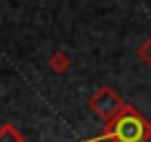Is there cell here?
<instances>
[{"instance_id": "1", "label": "cell", "mask_w": 151, "mask_h": 142, "mask_svg": "<svg viewBox=\"0 0 151 142\" xmlns=\"http://www.w3.org/2000/svg\"><path fill=\"white\" fill-rule=\"evenodd\" d=\"M151 138V122L131 104H124L122 111L113 120L104 124V131L91 140L82 142H100V140H111V142H147Z\"/></svg>"}, {"instance_id": "2", "label": "cell", "mask_w": 151, "mask_h": 142, "mask_svg": "<svg viewBox=\"0 0 151 142\" xmlns=\"http://www.w3.org/2000/svg\"><path fill=\"white\" fill-rule=\"evenodd\" d=\"M89 107L98 118H102L104 122H109V120H113L120 111H122L124 102L111 87H100V89L93 93V98L89 100Z\"/></svg>"}, {"instance_id": "3", "label": "cell", "mask_w": 151, "mask_h": 142, "mask_svg": "<svg viewBox=\"0 0 151 142\" xmlns=\"http://www.w3.org/2000/svg\"><path fill=\"white\" fill-rule=\"evenodd\" d=\"M49 69H53L56 73H65L69 69V56L65 51H56L51 58H49Z\"/></svg>"}, {"instance_id": "4", "label": "cell", "mask_w": 151, "mask_h": 142, "mask_svg": "<svg viewBox=\"0 0 151 142\" xmlns=\"http://www.w3.org/2000/svg\"><path fill=\"white\" fill-rule=\"evenodd\" d=\"M0 142H24V136L14 127V124H2L0 129Z\"/></svg>"}, {"instance_id": "5", "label": "cell", "mask_w": 151, "mask_h": 142, "mask_svg": "<svg viewBox=\"0 0 151 142\" xmlns=\"http://www.w3.org/2000/svg\"><path fill=\"white\" fill-rule=\"evenodd\" d=\"M138 56H140V60H142V62H147V65L151 67V38L147 40V42L142 44L140 49H138Z\"/></svg>"}]
</instances>
